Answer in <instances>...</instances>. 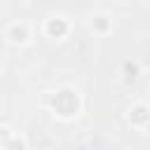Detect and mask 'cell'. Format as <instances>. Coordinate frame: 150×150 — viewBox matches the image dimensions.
I'll return each instance as SVG.
<instances>
[{
    "label": "cell",
    "instance_id": "9c48e42d",
    "mask_svg": "<svg viewBox=\"0 0 150 150\" xmlns=\"http://www.w3.org/2000/svg\"><path fill=\"white\" fill-rule=\"evenodd\" d=\"M2 70H5V63H2V59H0V75H2Z\"/></svg>",
    "mask_w": 150,
    "mask_h": 150
},
{
    "label": "cell",
    "instance_id": "52a82bcc",
    "mask_svg": "<svg viewBox=\"0 0 150 150\" xmlns=\"http://www.w3.org/2000/svg\"><path fill=\"white\" fill-rule=\"evenodd\" d=\"M0 150H30V145H28V138H26L23 134L14 131V134H12V138H9Z\"/></svg>",
    "mask_w": 150,
    "mask_h": 150
},
{
    "label": "cell",
    "instance_id": "5b68a950",
    "mask_svg": "<svg viewBox=\"0 0 150 150\" xmlns=\"http://www.w3.org/2000/svg\"><path fill=\"white\" fill-rule=\"evenodd\" d=\"M87 28L96 35V38H108L115 28V16L108 12V9H96L89 14L87 19Z\"/></svg>",
    "mask_w": 150,
    "mask_h": 150
},
{
    "label": "cell",
    "instance_id": "6da1fadb",
    "mask_svg": "<svg viewBox=\"0 0 150 150\" xmlns=\"http://www.w3.org/2000/svg\"><path fill=\"white\" fill-rule=\"evenodd\" d=\"M40 105L52 112L59 122H73L75 117H80L82 108H84V98L82 91L75 84H59L56 89H47L40 96Z\"/></svg>",
    "mask_w": 150,
    "mask_h": 150
},
{
    "label": "cell",
    "instance_id": "30bf717a",
    "mask_svg": "<svg viewBox=\"0 0 150 150\" xmlns=\"http://www.w3.org/2000/svg\"><path fill=\"white\" fill-rule=\"evenodd\" d=\"M148 68H150V61H148Z\"/></svg>",
    "mask_w": 150,
    "mask_h": 150
},
{
    "label": "cell",
    "instance_id": "8992f818",
    "mask_svg": "<svg viewBox=\"0 0 150 150\" xmlns=\"http://www.w3.org/2000/svg\"><path fill=\"white\" fill-rule=\"evenodd\" d=\"M138 73H141V66L136 61H124L122 63V82L124 84H134L138 80Z\"/></svg>",
    "mask_w": 150,
    "mask_h": 150
},
{
    "label": "cell",
    "instance_id": "277c9868",
    "mask_svg": "<svg viewBox=\"0 0 150 150\" xmlns=\"http://www.w3.org/2000/svg\"><path fill=\"white\" fill-rule=\"evenodd\" d=\"M124 120H127V124L131 129L143 131V134H150V103L148 101H134L127 108Z\"/></svg>",
    "mask_w": 150,
    "mask_h": 150
},
{
    "label": "cell",
    "instance_id": "7a4b0ae2",
    "mask_svg": "<svg viewBox=\"0 0 150 150\" xmlns=\"http://www.w3.org/2000/svg\"><path fill=\"white\" fill-rule=\"evenodd\" d=\"M2 40L12 47V49H23L30 45L33 40V23L28 19H14L5 26L2 30Z\"/></svg>",
    "mask_w": 150,
    "mask_h": 150
},
{
    "label": "cell",
    "instance_id": "3957f363",
    "mask_svg": "<svg viewBox=\"0 0 150 150\" xmlns=\"http://www.w3.org/2000/svg\"><path fill=\"white\" fill-rule=\"evenodd\" d=\"M40 33L45 35V38H49V40H56V42H61V40H66V38H70V33H73V21L66 16V14H49L42 23H40Z\"/></svg>",
    "mask_w": 150,
    "mask_h": 150
},
{
    "label": "cell",
    "instance_id": "ba28073f",
    "mask_svg": "<svg viewBox=\"0 0 150 150\" xmlns=\"http://www.w3.org/2000/svg\"><path fill=\"white\" fill-rule=\"evenodd\" d=\"M12 134H14V129H12L9 124H2V122H0V148L12 138Z\"/></svg>",
    "mask_w": 150,
    "mask_h": 150
}]
</instances>
